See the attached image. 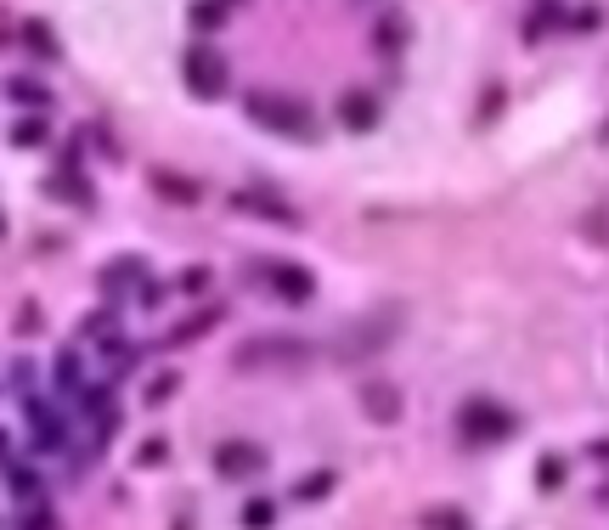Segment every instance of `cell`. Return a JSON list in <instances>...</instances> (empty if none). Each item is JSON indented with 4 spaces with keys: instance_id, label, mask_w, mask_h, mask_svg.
<instances>
[{
    "instance_id": "277c9868",
    "label": "cell",
    "mask_w": 609,
    "mask_h": 530,
    "mask_svg": "<svg viewBox=\"0 0 609 530\" xmlns=\"http://www.w3.org/2000/svg\"><path fill=\"white\" fill-rule=\"evenodd\" d=\"M181 79H187V91H192V96L214 102V96H226L231 68H226V57H221L214 46H192V51H187V62H181Z\"/></svg>"
},
{
    "instance_id": "7402d4cb",
    "label": "cell",
    "mask_w": 609,
    "mask_h": 530,
    "mask_svg": "<svg viewBox=\"0 0 609 530\" xmlns=\"http://www.w3.org/2000/svg\"><path fill=\"white\" fill-rule=\"evenodd\" d=\"M12 491H17V497H34V491H40L34 468H12Z\"/></svg>"
},
{
    "instance_id": "2e32d148",
    "label": "cell",
    "mask_w": 609,
    "mask_h": 530,
    "mask_svg": "<svg viewBox=\"0 0 609 530\" xmlns=\"http://www.w3.org/2000/svg\"><path fill=\"white\" fill-rule=\"evenodd\" d=\"M214 322H221V311H204V316H187V322H181V327H175V333H170V344H187V339H198V333H209Z\"/></svg>"
},
{
    "instance_id": "484cf974",
    "label": "cell",
    "mask_w": 609,
    "mask_h": 530,
    "mask_svg": "<svg viewBox=\"0 0 609 530\" xmlns=\"http://www.w3.org/2000/svg\"><path fill=\"white\" fill-rule=\"evenodd\" d=\"M604 141H609V119H604Z\"/></svg>"
},
{
    "instance_id": "d6986e66",
    "label": "cell",
    "mask_w": 609,
    "mask_h": 530,
    "mask_svg": "<svg viewBox=\"0 0 609 530\" xmlns=\"http://www.w3.org/2000/svg\"><path fill=\"white\" fill-rule=\"evenodd\" d=\"M271 519H277V502H265V497H254L243 508V525H271Z\"/></svg>"
},
{
    "instance_id": "52a82bcc",
    "label": "cell",
    "mask_w": 609,
    "mask_h": 530,
    "mask_svg": "<svg viewBox=\"0 0 609 530\" xmlns=\"http://www.w3.org/2000/svg\"><path fill=\"white\" fill-rule=\"evenodd\" d=\"M401 406H406L401 384H389V378H367L362 384V412L372 423H401Z\"/></svg>"
},
{
    "instance_id": "603a6c76",
    "label": "cell",
    "mask_w": 609,
    "mask_h": 530,
    "mask_svg": "<svg viewBox=\"0 0 609 530\" xmlns=\"http://www.w3.org/2000/svg\"><path fill=\"white\" fill-rule=\"evenodd\" d=\"M164 457H170V446H164V440H147V446H141V468H158Z\"/></svg>"
},
{
    "instance_id": "cb8c5ba5",
    "label": "cell",
    "mask_w": 609,
    "mask_h": 530,
    "mask_svg": "<svg viewBox=\"0 0 609 530\" xmlns=\"http://www.w3.org/2000/svg\"><path fill=\"white\" fill-rule=\"evenodd\" d=\"M328 485H333V474H311V480L299 485V497H321V491H328Z\"/></svg>"
},
{
    "instance_id": "9c48e42d",
    "label": "cell",
    "mask_w": 609,
    "mask_h": 530,
    "mask_svg": "<svg viewBox=\"0 0 609 530\" xmlns=\"http://www.w3.org/2000/svg\"><path fill=\"white\" fill-rule=\"evenodd\" d=\"M214 468H221L226 480H243V474H260L265 468V451L248 446V440H226V446L214 451Z\"/></svg>"
},
{
    "instance_id": "9a60e30c",
    "label": "cell",
    "mask_w": 609,
    "mask_h": 530,
    "mask_svg": "<svg viewBox=\"0 0 609 530\" xmlns=\"http://www.w3.org/2000/svg\"><path fill=\"white\" fill-rule=\"evenodd\" d=\"M226 23V6H221V0H192V29H221Z\"/></svg>"
},
{
    "instance_id": "5bb4252c",
    "label": "cell",
    "mask_w": 609,
    "mask_h": 530,
    "mask_svg": "<svg viewBox=\"0 0 609 530\" xmlns=\"http://www.w3.org/2000/svg\"><path fill=\"white\" fill-rule=\"evenodd\" d=\"M379 46H384V51H401V46H406V17H401V12L379 17Z\"/></svg>"
},
{
    "instance_id": "6da1fadb",
    "label": "cell",
    "mask_w": 609,
    "mask_h": 530,
    "mask_svg": "<svg viewBox=\"0 0 609 530\" xmlns=\"http://www.w3.org/2000/svg\"><path fill=\"white\" fill-rule=\"evenodd\" d=\"M311 361H316V344L294 339V333H265V339H243L231 350V367H243V373H294V367H311Z\"/></svg>"
},
{
    "instance_id": "8992f818",
    "label": "cell",
    "mask_w": 609,
    "mask_h": 530,
    "mask_svg": "<svg viewBox=\"0 0 609 530\" xmlns=\"http://www.w3.org/2000/svg\"><path fill=\"white\" fill-rule=\"evenodd\" d=\"M254 277H271V294L288 299V305H304L316 294V277L304 265H288V260H254Z\"/></svg>"
},
{
    "instance_id": "e0dca14e",
    "label": "cell",
    "mask_w": 609,
    "mask_h": 530,
    "mask_svg": "<svg viewBox=\"0 0 609 530\" xmlns=\"http://www.w3.org/2000/svg\"><path fill=\"white\" fill-rule=\"evenodd\" d=\"M57 384H63V390H74V395H85V384H79V356H74V350H63V356H57Z\"/></svg>"
},
{
    "instance_id": "3957f363",
    "label": "cell",
    "mask_w": 609,
    "mask_h": 530,
    "mask_svg": "<svg viewBox=\"0 0 609 530\" xmlns=\"http://www.w3.org/2000/svg\"><path fill=\"white\" fill-rule=\"evenodd\" d=\"M457 429H463V440H474V446H496V440L519 435V418L508 412V406H496V401H469L457 412Z\"/></svg>"
},
{
    "instance_id": "7a4b0ae2",
    "label": "cell",
    "mask_w": 609,
    "mask_h": 530,
    "mask_svg": "<svg viewBox=\"0 0 609 530\" xmlns=\"http://www.w3.org/2000/svg\"><path fill=\"white\" fill-rule=\"evenodd\" d=\"M243 113L254 119L260 130H277V136H299V141H311V136H316V119H311V108H304V102H294V96L248 91V96H243Z\"/></svg>"
},
{
    "instance_id": "4fadbf2b",
    "label": "cell",
    "mask_w": 609,
    "mask_h": 530,
    "mask_svg": "<svg viewBox=\"0 0 609 530\" xmlns=\"http://www.w3.org/2000/svg\"><path fill=\"white\" fill-rule=\"evenodd\" d=\"M40 141H46V119H40V108H34L29 119L12 125V147H40Z\"/></svg>"
},
{
    "instance_id": "ba28073f",
    "label": "cell",
    "mask_w": 609,
    "mask_h": 530,
    "mask_svg": "<svg viewBox=\"0 0 609 530\" xmlns=\"http://www.w3.org/2000/svg\"><path fill=\"white\" fill-rule=\"evenodd\" d=\"M379 119H384V102L372 96V91H350L345 102H338V125L355 130V136H367L372 125H379Z\"/></svg>"
},
{
    "instance_id": "ffe728a7",
    "label": "cell",
    "mask_w": 609,
    "mask_h": 530,
    "mask_svg": "<svg viewBox=\"0 0 609 530\" xmlns=\"http://www.w3.org/2000/svg\"><path fill=\"white\" fill-rule=\"evenodd\" d=\"M175 390H181V378H175V373H164V378H153V384H147V406H158V401H170Z\"/></svg>"
},
{
    "instance_id": "7c38bea8",
    "label": "cell",
    "mask_w": 609,
    "mask_h": 530,
    "mask_svg": "<svg viewBox=\"0 0 609 530\" xmlns=\"http://www.w3.org/2000/svg\"><path fill=\"white\" fill-rule=\"evenodd\" d=\"M6 96L17 102V108H40V113L51 108V91H46L40 79H23V74H12V79H6Z\"/></svg>"
},
{
    "instance_id": "d4e9b609",
    "label": "cell",
    "mask_w": 609,
    "mask_h": 530,
    "mask_svg": "<svg viewBox=\"0 0 609 530\" xmlns=\"http://www.w3.org/2000/svg\"><path fill=\"white\" fill-rule=\"evenodd\" d=\"M181 288H187V294H204V288H209V271H198V265H192V271L181 277Z\"/></svg>"
},
{
    "instance_id": "44dd1931",
    "label": "cell",
    "mask_w": 609,
    "mask_h": 530,
    "mask_svg": "<svg viewBox=\"0 0 609 530\" xmlns=\"http://www.w3.org/2000/svg\"><path fill=\"white\" fill-rule=\"evenodd\" d=\"M423 525H446V530H457V525H469V514H457V508H429Z\"/></svg>"
},
{
    "instance_id": "30bf717a",
    "label": "cell",
    "mask_w": 609,
    "mask_h": 530,
    "mask_svg": "<svg viewBox=\"0 0 609 530\" xmlns=\"http://www.w3.org/2000/svg\"><path fill=\"white\" fill-rule=\"evenodd\" d=\"M153 192H164L170 203H198V198H204V181L175 175V170H153Z\"/></svg>"
},
{
    "instance_id": "5b68a950",
    "label": "cell",
    "mask_w": 609,
    "mask_h": 530,
    "mask_svg": "<svg viewBox=\"0 0 609 530\" xmlns=\"http://www.w3.org/2000/svg\"><path fill=\"white\" fill-rule=\"evenodd\" d=\"M231 209H238V215H254V220H271V226H299V220H304L288 198H277V192H265V186L231 192Z\"/></svg>"
},
{
    "instance_id": "4316f807",
    "label": "cell",
    "mask_w": 609,
    "mask_h": 530,
    "mask_svg": "<svg viewBox=\"0 0 609 530\" xmlns=\"http://www.w3.org/2000/svg\"><path fill=\"white\" fill-rule=\"evenodd\" d=\"M0 232H6V220H0Z\"/></svg>"
},
{
    "instance_id": "8fae6325",
    "label": "cell",
    "mask_w": 609,
    "mask_h": 530,
    "mask_svg": "<svg viewBox=\"0 0 609 530\" xmlns=\"http://www.w3.org/2000/svg\"><path fill=\"white\" fill-rule=\"evenodd\" d=\"M23 46H29L40 62H63V46H57V34H51V29L40 23V17H29V23H23Z\"/></svg>"
},
{
    "instance_id": "ac0fdd59",
    "label": "cell",
    "mask_w": 609,
    "mask_h": 530,
    "mask_svg": "<svg viewBox=\"0 0 609 530\" xmlns=\"http://www.w3.org/2000/svg\"><path fill=\"white\" fill-rule=\"evenodd\" d=\"M559 480H564V457H542V468H536V485L553 491Z\"/></svg>"
}]
</instances>
